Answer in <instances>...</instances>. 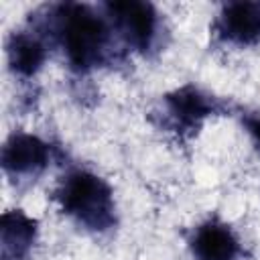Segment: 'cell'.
<instances>
[{"mask_svg":"<svg viewBox=\"0 0 260 260\" xmlns=\"http://www.w3.org/2000/svg\"><path fill=\"white\" fill-rule=\"evenodd\" d=\"M53 12L57 18V35L73 69L87 71L108 59L114 32L108 16H100L85 4H61L55 6Z\"/></svg>","mask_w":260,"mask_h":260,"instance_id":"obj_1","label":"cell"},{"mask_svg":"<svg viewBox=\"0 0 260 260\" xmlns=\"http://www.w3.org/2000/svg\"><path fill=\"white\" fill-rule=\"evenodd\" d=\"M57 199L69 217L91 232H106L116 223L114 193L102 177L89 171H73L63 177Z\"/></svg>","mask_w":260,"mask_h":260,"instance_id":"obj_2","label":"cell"},{"mask_svg":"<svg viewBox=\"0 0 260 260\" xmlns=\"http://www.w3.org/2000/svg\"><path fill=\"white\" fill-rule=\"evenodd\" d=\"M104 10L114 30L126 41L128 47L146 53L154 45L158 30V14L150 2H108L104 4Z\"/></svg>","mask_w":260,"mask_h":260,"instance_id":"obj_3","label":"cell"},{"mask_svg":"<svg viewBox=\"0 0 260 260\" xmlns=\"http://www.w3.org/2000/svg\"><path fill=\"white\" fill-rule=\"evenodd\" d=\"M51 158V146L32 134H12L0 154V162L4 171L18 179V177H37Z\"/></svg>","mask_w":260,"mask_h":260,"instance_id":"obj_4","label":"cell"},{"mask_svg":"<svg viewBox=\"0 0 260 260\" xmlns=\"http://www.w3.org/2000/svg\"><path fill=\"white\" fill-rule=\"evenodd\" d=\"M165 106L173 126L179 132L197 130L201 122L217 112V100L195 85H183L165 95Z\"/></svg>","mask_w":260,"mask_h":260,"instance_id":"obj_5","label":"cell"},{"mask_svg":"<svg viewBox=\"0 0 260 260\" xmlns=\"http://www.w3.org/2000/svg\"><path fill=\"white\" fill-rule=\"evenodd\" d=\"M213 30L232 45H254L260 41V4L228 2L215 18Z\"/></svg>","mask_w":260,"mask_h":260,"instance_id":"obj_6","label":"cell"},{"mask_svg":"<svg viewBox=\"0 0 260 260\" xmlns=\"http://www.w3.org/2000/svg\"><path fill=\"white\" fill-rule=\"evenodd\" d=\"M191 254L195 260H236L240 242L225 223L205 221L193 234Z\"/></svg>","mask_w":260,"mask_h":260,"instance_id":"obj_7","label":"cell"},{"mask_svg":"<svg viewBox=\"0 0 260 260\" xmlns=\"http://www.w3.org/2000/svg\"><path fill=\"white\" fill-rule=\"evenodd\" d=\"M37 240V221L22 209H12L0 221L2 260H26Z\"/></svg>","mask_w":260,"mask_h":260,"instance_id":"obj_8","label":"cell"},{"mask_svg":"<svg viewBox=\"0 0 260 260\" xmlns=\"http://www.w3.org/2000/svg\"><path fill=\"white\" fill-rule=\"evenodd\" d=\"M6 53L10 69L22 77L35 75L47 59L45 43L32 32H14L8 41Z\"/></svg>","mask_w":260,"mask_h":260,"instance_id":"obj_9","label":"cell"},{"mask_svg":"<svg viewBox=\"0 0 260 260\" xmlns=\"http://www.w3.org/2000/svg\"><path fill=\"white\" fill-rule=\"evenodd\" d=\"M242 122L254 142V146L260 150V112H248L242 116Z\"/></svg>","mask_w":260,"mask_h":260,"instance_id":"obj_10","label":"cell"}]
</instances>
